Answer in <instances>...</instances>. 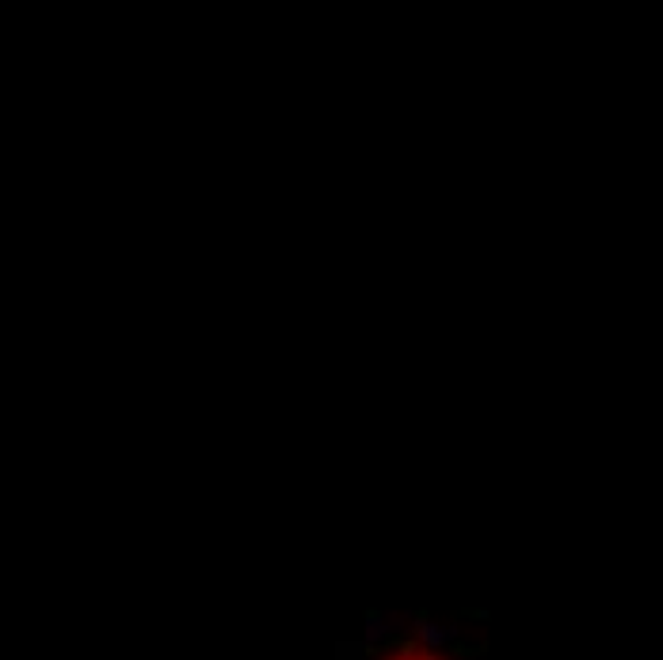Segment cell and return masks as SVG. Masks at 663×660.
<instances>
[{"mask_svg":"<svg viewBox=\"0 0 663 660\" xmlns=\"http://www.w3.org/2000/svg\"><path fill=\"white\" fill-rule=\"evenodd\" d=\"M389 660H446V657H442V652H434V649H423V645H408V649L393 652Z\"/></svg>","mask_w":663,"mask_h":660,"instance_id":"6da1fadb","label":"cell"}]
</instances>
